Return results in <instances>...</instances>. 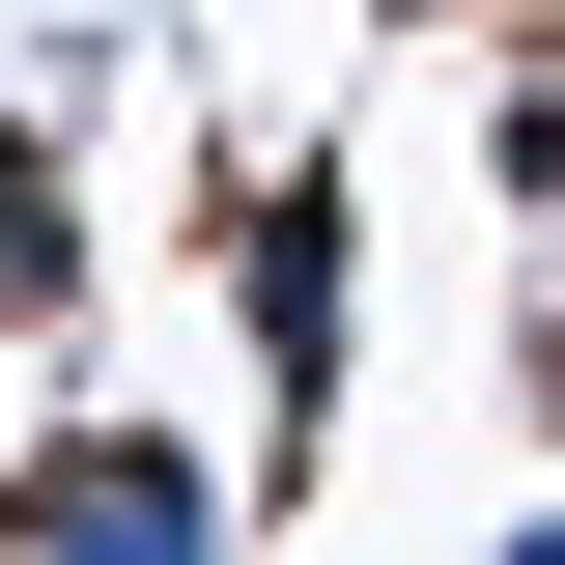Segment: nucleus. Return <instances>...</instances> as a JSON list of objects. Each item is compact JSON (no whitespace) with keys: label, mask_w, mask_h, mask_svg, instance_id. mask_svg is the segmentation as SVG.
Wrapping results in <instances>:
<instances>
[{"label":"nucleus","mask_w":565,"mask_h":565,"mask_svg":"<svg viewBox=\"0 0 565 565\" xmlns=\"http://www.w3.org/2000/svg\"><path fill=\"white\" fill-rule=\"evenodd\" d=\"M0 565H226V452L199 424H29L0 452Z\"/></svg>","instance_id":"obj_1"},{"label":"nucleus","mask_w":565,"mask_h":565,"mask_svg":"<svg viewBox=\"0 0 565 565\" xmlns=\"http://www.w3.org/2000/svg\"><path fill=\"white\" fill-rule=\"evenodd\" d=\"M226 340H255V424H340V367H367V226H340V170H255V199H226Z\"/></svg>","instance_id":"obj_2"},{"label":"nucleus","mask_w":565,"mask_h":565,"mask_svg":"<svg viewBox=\"0 0 565 565\" xmlns=\"http://www.w3.org/2000/svg\"><path fill=\"white\" fill-rule=\"evenodd\" d=\"M0 311H85V141L0 85Z\"/></svg>","instance_id":"obj_3"},{"label":"nucleus","mask_w":565,"mask_h":565,"mask_svg":"<svg viewBox=\"0 0 565 565\" xmlns=\"http://www.w3.org/2000/svg\"><path fill=\"white\" fill-rule=\"evenodd\" d=\"M0 85H29V114H57V141H85V114H114V85H141V57H114V29H85V0H29V29H0Z\"/></svg>","instance_id":"obj_4"},{"label":"nucleus","mask_w":565,"mask_h":565,"mask_svg":"<svg viewBox=\"0 0 565 565\" xmlns=\"http://www.w3.org/2000/svg\"><path fill=\"white\" fill-rule=\"evenodd\" d=\"M481 141H509V199H565V29L509 57V114H481Z\"/></svg>","instance_id":"obj_5"},{"label":"nucleus","mask_w":565,"mask_h":565,"mask_svg":"<svg viewBox=\"0 0 565 565\" xmlns=\"http://www.w3.org/2000/svg\"><path fill=\"white\" fill-rule=\"evenodd\" d=\"M509 565H565V509H509Z\"/></svg>","instance_id":"obj_6"},{"label":"nucleus","mask_w":565,"mask_h":565,"mask_svg":"<svg viewBox=\"0 0 565 565\" xmlns=\"http://www.w3.org/2000/svg\"><path fill=\"white\" fill-rule=\"evenodd\" d=\"M537 367H565V255H537Z\"/></svg>","instance_id":"obj_7"}]
</instances>
